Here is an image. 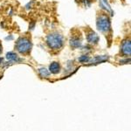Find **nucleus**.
Instances as JSON below:
<instances>
[{"instance_id": "1", "label": "nucleus", "mask_w": 131, "mask_h": 131, "mask_svg": "<svg viewBox=\"0 0 131 131\" xmlns=\"http://www.w3.org/2000/svg\"><path fill=\"white\" fill-rule=\"evenodd\" d=\"M64 37L57 32L48 35L46 39V44L52 50H60L64 45Z\"/></svg>"}, {"instance_id": "2", "label": "nucleus", "mask_w": 131, "mask_h": 131, "mask_svg": "<svg viewBox=\"0 0 131 131\" xmlns=\"http://www.w3.org/2000/svg\"><path fill=\"white\" fill-rule=\"evenodd\" d=\"M15 47L18 52L22 54H26L31 49V42L28 38L21 37L17 41Z\"/></svg>"}, {"instance_id": "3", "label": "nucleus", "mask_w": 131, "mask_h": 131, "mask_svg": "<svg viewBox=\"0 0 131 131\" xmlns=\"http://www.w3.org/2000/svg\"><path fill=\"white\" fill-rule=\"evenodd\" d=\"M97 27L102 32H107L110 30V21L107 15H101L97 20Z\"/></svg>"}, {"instance_id": "4", "label": "nucleus", "mask_w": 131, "mask_h": 131, "mask_svg": "<svg viewBox=\"0 0 131 131\" xmlns=\"http://www.w3.org/2000/svg\"><path fill=\"white\" fill-rule=\"evenodd\" d=\"M121 51L123 55H126V56L130 55V41L129 40H125L122 42Z\"/></svg>"}, {"instance_id": "5", "label": "nucleus", "mask_w": 131, "mask_h": 131, "mask_svg": "<svg viewBox=\"0 0 131 131\" xmlns=\"http://www.w3.org/2000/svg\"><path fill=\"white\" fill-rule=\"evenodd\" d=\"M86 39H88V43L92 44V45H94V44H97L99 41V37L98 35L96 34L95 32L91 31L89 33H88V36H86Z\"/></svg>"}, {"instance_id": "6", "label": "nucleus", "mask_w": 131, "mask_h": 131, "mask_svg": "<svg viewBox=\"0 0 131 131\" xmlns=\"http://www.w3.org/2000/svg\"><path fill=\"white\" fill-rule=\"evenodd\" d=\"M81 36H77L75 38H72L71 40H70V44L73 47H80L81 46Z\"/></svg>"}, {"instance_id": "7", "label": "nucleus", "mask_w": 131, "mask_h": 131, "mask_svg": "<svg viewBox=\"0 0 131 131\" xmlns=\"http://www.w3.org/2000/svg\"><path fill=\"white\" fill-rule=\"evenodd\" d=\"M49 69L52 73H58L60 71V66L58 62H52L50 65Z\"/></svg>"}, {"instance_id": "8", "label": "nucleus", "mask_w": 131, "mask_h": 131, "mask_svg": "<svg viewBox=\"0 0 131 131\" xmlns=\"http://www.w3.org/2000/svg\"><path fill=\"white\" fill-rule=\"evenodd\" d=\"M6 57H7L8 60L10 61H16L18 59V55L16 53H14V52H9V53H7V56Z\"/></svg>"}, {"instance_id": "9", "label": "nucleus", "mask_w": 131, "mask_h": 131, "mask_svg": "<svg viewBox=\"0 0 131 131\" xmlns=\"http://www.w3.org/2000/svg\"><path fill=\"white\" fill-rule=\"evenodd\" d=\"M39 73H40V75L42 76V77H47V76L49 75V72L46 70V68L39 69Z\"/></svg>"}, {"instance_id": "10", "label": "nucleus", "mask_w": 131, "mask_h": 131, "mask_svg": "<svg viewBox=\"0 0 131 131\" xmlns=\"http://www.w3.org/2000/svg\"><path fill=\"white\" fill-rule=\"evenodd\" d=\"M79 60L81 61V62H86V61L89 60V58H88V56H86V55H83L79 59Z\"/></svg>"}, {"instance_id": "11", "label": "nucleus", "mask_w": 131, "mask_h": 131, "mask_svg": "<svg viewBox=\"0 0 131 131\" xmlns=\"http://www.w3.org/2000/svg\"><path fill=\"white\" fill-rule=\"evenodd\" d=\"M1 52H2V46L0 45V53H1Z\"/></svg>"}]
</instances>
